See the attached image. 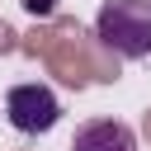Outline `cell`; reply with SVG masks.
<instances>
[{
  "instance_id": "cell-2",
  "label": "cell",
  "mask_w": 151,
  "mask_h": 151,
  "mask_svg": "<svg viewBox=\"0 0 151 151\" xmlns=\"http://www.w3.org/2000/svg\"><path fill=\"white\" fill-rule=\"evenodd\" d=\"M118 61L151 57V0H104L90 28Z\"/></svg>"
},
{
  "instance_id": "cell-6",
  "label": "cell",
  "mask_w": 151,
  "mask_h": 151,
  "mask_svg": "<svg viewBox=\"0 0 151 151\" xmlns=\"http://www.w3.org/2000/svg\"><path fill=\"white\" fill-rule=\"evenodd\" d=\"M19 5H24V14H33V24L57 19V9H61V0H19Z\"/></svg>"
},
{
  "instance_id": "cell-4",
  "label": "cell",
  "mask_w": 151,
  "mask_h": 151,
  "mask_svg": "<svg viewBox=\"0 0 151 151\" xmlns=\"http://www.w3.org/2000/svg\"><path fill=\"white\" fill-rule=\"evenodd\" d=\"M71 151H137V132L118 118H90L76 127Z\"/></svg>"
},
{
  "instance_id": "cell-7",
  "label": "cell",
  "mask_w": 151,
  "mask_h": 151,
  "mask_svg": "<svg viewBox=\"0 0 151 151\" xmlns=\"http://www.w3.org/2000/svg\"><path fill=\"white\" fill-rule=\"evenodd\" d=\"M19 52V28L9 19H0V57H14Z\"/></svg>"
},
{
  "instance_id": "cell-1",
  "label": "cell",
  "mask_w": 151,
  "mask_h": 151,
  "mask_svg": "<svg viewBox=\"0 0 151 151\" xmlns=\"http://www.w3.org/2000/svg\"><path fill=\"white\" fill-rule=\"evenodd\" d=\"M90 42L94 33L76 19V14H57L47 19V47H42V71L61 85V90H90Z\"/></svg>"
},
{
  "instance_id": "cell-8",
  "label": "cell",
  "mask_w": 151,
  "mask_h": 151,
  "mask_svg": "<svg viewBox=\"0 0 151 151\" xmlns=\"http://www.w3.org/2000/svg\"><path fill=\"white\" fill-rule=\"evenodd\" d=\"M137 142H146V146H151V104L142 109V123H137Z\"/></svg>"
},
{
  "instance_id": "cell-3",
  "label": "cell",
  "mask_w": 151,
  "mask_h": 151,
  "mask_svg": "<svg viewBox=\"0 0 151 151\" xmlns=\"http://www.w3.org/2000/svg\"><path fill=\"white\" fill-rule=\"evenodd\" d=\"M5 118L14 132L24 137H42L61 123V99L52 94V85H38V80H24V85H9L5 94Z\"/></svg>"
},
{
  "instance_id": "cell-5",
  "label": "cell",
  "mask_w": 151,
  "mask_h": 151,
  "mask_svg": "<svg viewBox=\"0 0 151 151\" xmlns=\"http://www.w3.org/2000/svg\"><path fill=\"white\" fill-rule=\"evenodd\" d=\"M42 47H47V24H33L28 33H19V52H24V57H33V61H38V57H42Z\"/></svg>"
}]
</instances>
